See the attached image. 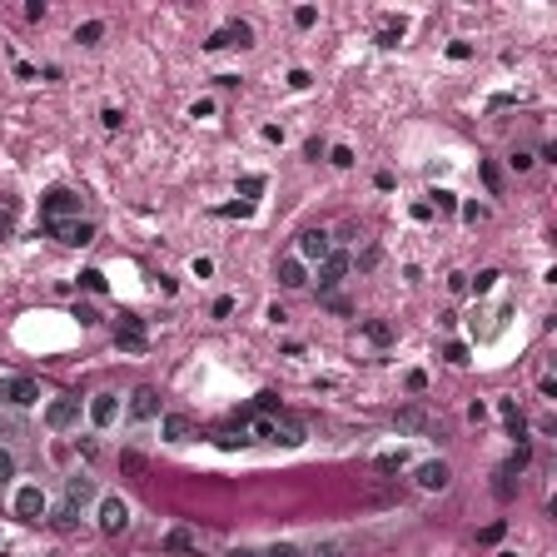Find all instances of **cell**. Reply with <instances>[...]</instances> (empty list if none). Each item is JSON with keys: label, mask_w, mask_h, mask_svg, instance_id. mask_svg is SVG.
Segmentation results:
<instances>
[{"label": "cell", "mask_w": 557, "mask_h": 557, "mask_svg": "<svg viewBox=\"0 0 557 557\" xmlns=\"http://www.w3.org/2000/svg\"><path fill=\"white\" fill-rule=\"evenodd\" d=\"M65 219H80V195L75 189H50L40 199V224H65Z\"/></svg>", "instance_id": "cell-1"}, {"label": "cell", "mask_w": 557, "mask_h": 557, "mask_svg": "<svg viewBox=\"0 0 557 557\" xmlns=\"http://www.w3.org/2000/svg\"><path fill=\"white\" fill-rule=\"evenodd\" d=\"M115 344H120L124 353H144V349H149L144 318H135V314H120V318H115Z\"/></svg>", "instance_id": "cell-2"}, {"label": "cell", "mask_w": 557, "mask_h": 557, "mask_svg": "<svg viewBox=\"0 0 557 557\" xmlns=\"http://www.w3.org/2000/svg\"><path fill=\"white\" fill-rule=\"evenodd\" d=\"M329 254H334L329 229H304V234H298V254H294V259H304V264H324Z\"/></svg>", "instance_id": "cell-3"}, {"label": "cell", "mask_w": 557, "mask_h": 557, "mask_svg": "<svg viewBox=\"0 0 557 557\" xmlns=\"http://www.w3.org/2000/svg\"><path fill=\"white\" fill-rule=\"evenodd\" d=\"M349 269H353V259H349L344 249H334L329 259L318 264V294H334V289H338V284H344V278H349Z\"/></svg>", "instance_id": "cell-4"}, {"label": "cell", "mask_w": 557, "mask_h": 557, "mask_svg": "<svg viewBox=\"0 0 557 557\" xmlns=\"http://www.w3.org/2000/svg\"><path fill=\"white\" fill-rule=\"evenodd\" d=\"M45 234L50 239H60V244H70V249H85L95 239V224L90 219H65V224H45Z\"/></svg>", "instance_id": "cell-5"}, {"label": "cell", "mask_w": 557, "mask_h": 557, "mask_svg": "<svg viewBox=\"0 0 557 557\" xmlns=\"http://www.w3.org/2000/svg\"><path fill=\"white\" fill-rule=\"evenodd\" d=\"M393 428L403 438H418V433H433V418H428V408H418V403H408V408L393 413Z\"/></svg>", "instance_id": "cell-6"}, {"label": "cell", "mask_w": 557, "mask_h": 557, "mask_svg": "<svg viewBox=\"0 0 557 557\" xmlns=\"http://www.w3.org/2000/svg\"><path fill=\"white\" fill-rule=\"evenodd\" d=\"M45 512H50V503H45V492H40L35 483L15 492V518H25V523H40Z\"/></svg>", "instance_id": "cell-7"}, {"label": "cell", "mask_w": 557, "mask_h": 557, "mask_svg": "<svg viewBox=\"0 0 557 557\" xmlns=\"http://www.w3.org/2000/svg\"><path fill=\"white\" fill-rule=\"evenodd\" d=\"M124 527H130V507H124L120 498H105L100 503V532L105 538H120Z\"/></svg>", "instance_id": "cell-8"}, {"label": "cell", "mask_w": 557, "mask_h": 557, "mask_svg": "<svg viewBox=\"0 0 557 557\" xmlns=\"http://www.w3.org/2000/svg\"><path fill=\"white\" fill-rule=\"evenodd\" d=\"M309 433H304V418H294V413H274V433L269 443H284V448H298Z\"/></svg>", "instance_id": "cell-9"}, {"label": "cell", "mask_w": 557, "mask_h": 557, "mask_svg": "<svg viewBox=\"0 0 557 557\" xmlns=\"http://www.w3.org/2000/svg\"><path fill=\"white\" fill-rule=\"evenodd\" d=\"M75 418H80V398H75V393L50 398V408H45V423H50V428H70Z\"/></svg>", "instance_id": "cell-10"}, {"label": "cell", "mask_w": 557, "mask_h": 557, "mask_svg": "<svg viewBox=\"0 0 557 557\" xmlns=\"http://www.w3.org/2000/svg\"><path fill=\"white\" fill-rule=\"evenodd\" d=\"M130 418H135V423L160 418V393H155V389H135V393H130Z\"/></svg>", "instance_id": "cell-11"}, {"label": "cell", "mask_w": 557, "mask_h": 557, "mask_svg": "<svg viewBox=\"0 0 557 557\" xmlns=\"http://www.w3.org/2000/svg\"><path fill=\"white\" fill-rule=\"evenodd\" d=\"M413 478H418V488H423V492H443L448 483H453V473H448V463H423Z\"/></svg>", "instance_id": "cell-12"}, {"label": "cell", "mask_w": 557, "mask_h": 557, "mask_svg": "<svg viewBox=\"0 0 557 557\" xmlns=\"http://www.w3.org/2000/svg\"><path fill=\"white\" fill-rule=\"evenodd\" d=\"M189 433H195L189 413H164V418H160V438H164V443H184Z\"/></svg>", "instance_id": "cell-13"}, {"label": "cell", "mask_w": 557, "mask_h": 557, "mask_svg": "<svg viewBox=\"0 0 557 557\" xmlns=\"http://www.w3.org/2000/svg\"><path fill=\"white\" fill-rule=\"evenodd\" d=\"M115 413H120V398H115V393H95V398H90V423H95V428H110Z\"/></svg>", "instance_id": "cell-14"}, {"label": "cell", "mask_w": 557, "mask_h": 557, "mask_svg": "<svg viewBox=\"0 0 557 557\" xmlns=\"http://www.w3.org/2000/svg\"><path fill=\"white\" fill-rule=\"evenodd\" d=\"M45 518H50V527H55V532H70V527L80 523V503H70V498H60V503H55V507L45 512Z\"/></svg>", "instance_id": "cell-15"}, {"label": "cell", "mask_w": 557, "mask_h": 557, "mask_svg": "<svg viewBox=\"0 0 557 557\" xmlns=\"http://www.w3.org/2000/svg\"><path fill=\"white\" fill-rule=\"evenodd\" d=\"M6 398L15 403V408H30V403L40 398V383L35 378H15V383H6Z\"/></svg>", "instance_id": "cell-16"}, {"label": "cell", "mask_w": 557, "mask_h": 557, "mask_svg": "<svg viewBox=\"0 0 557 557\" xmlns=\"http://www.w3.org/2000/svg\"><path fill=\"white\" fill-rule=\"evenodd\" d=\"M65 498L85 507V503L95 498V478H90V473H70V478H65Z\"/></svg>", "instance_id": "cell-17"}, {"label": "cell", "mask_w": 557, "mask_h": 557, "mask_svg": "<svg viewBox=\"0 0 557 557\" xmlns=\"http://www.w3.org/2000/svg\"><path fill=\"white\" fill-rule=\"evenodd\" d=\"M278 284H284V289H304L309 284L304 259H278Z\"/></svg>", "instance_id": "cell-18"}, {"label": "cell", "mask_w": 557, "mask_h": 557, "mask_svg": "<svg viewBox=\"0 0 557 557\" xmlns=\"http://www.w3.org/2000/svg\"><path fill=\"white\" fill-rule=\"evenodd\" d=\"M164 552H199V538L189 527H169L164 532Z\"/></svg>", "instance_id": "cell-19"}, {"label": "cell", "mask_w": 557, "mask_h": 557, "mask_svg": "<svg viewBox=\"0 0 557 557\" xmlns=\"http://www.w3.org/2000/svg\"><path fill=\"white\" fill-rule=\"evenodd\" d=\"M214 443H219V448H239V443H249V428L229 418L224 428H214Z\"/></svg>", "instance_id": "cell-20"}, {"label": "cell", "mask_w": 557, "mask_h": 557, "mask_svg": "<svg viewBox=\"0 0 557 557\" xmlns=\"http://www.w3.org/2000/svg\"><path fill=\"white\" fill-rule=\"evenodd\" d=\"M498 413H503V423H507V433H512V438H523V433H527V418L518 413V403H512V398H503V403H498Z\"/></svg>", "instance_id": "cell-21"}, {"label": "cell", "mask_w": 557, "mask_h": 557, "mask_svg": "<svg viewBox=\"0 0 557 557\" xmlns=\"http://www.w3.org/2000/svg\"><path fill=\"white\" fill-rule=\"evenodd\" d=\"M15 214H20V204H15L10 195H0V239H10V229H15Z\"/></svg>", "instance_id": "cell-22"}, {"label": "cell", "mask_w": 557, "mask_h": 557, "mask_svg": "<svg viewBox=\"0 0 557 557\" xmlns=\"http://www.w3.org/2000/svg\"><path fill=\"white\" fill-rule=\"evenodd\" d=\"M75 40H80V45H100V40H105V20H85V25L75 30Z\"/></svg>", "instance_id": "cell-23"}, {"label": "cell", "mask_w": 557, "mask_h": 557, "mask_svg": "<svg viewBox=\"0 0 557 557\" xmlns=\"http://www.w3.org/2000/svg\"><path fill=\"white\" fill-rule=\"evenodd\" d=\"M224 35H229V45H254V30L244 25V20H229Z\"/></svg>", "instance_id": "cell-24"}, {"label": "cell", "mask_w": 557, "mask_h": 557, "mask_svg": "<svg viewBox=\"0 0 557 557\" xmlns=\"http://www.w3.org/2000/svg\"><path fill=\"white\" fill-rule=\"evenodd\" d=\"M363 334H369L373 344H393V324H383V318H369V324H363Z\"/></svg>", "instance_id": "cell-25"}, {"label": "cell", "mask_w": 557, "mask_h": 557, "mask_svg": "<svg viewBox=\"0 0 557 557\" xmlns=\"http://www.w3.org/2000/svg\"><path fill=\"white\" fill-rule=\"evenodd\" d=\"M239 195H244V204L259 199V195H264V179H259V175H244V179H239Z\"/></svg>", "instance_id": "cell-26"}, {"label": "cell", "mask_w": 557, "mask_h": 557, "mask_svg": "<svg viewBox=\"0 0 557 557\" xmlns=\"http://www.w3.org/2000/svg\"><path fill=\"white\" fill-rule=\"evenodd\" d=\"M304 557H349V547H344V543H318V547H309Z\"/></svg>", "instance_id": "cell-27"}, {"label": "cell", "mask_w": 557, "mask_h": 557, "mask_svg": "<svg viewBox=\"0 0 557 557\" xmlns=\"http://www.w3.org/2000/svg\"><path fill=\"white\" fill-rule=\"evenodd\" d=\"M249 408H254V413H284V408H278V393H259Z\"/></svg>", "instance_id": "cell-28"}, {"label": "cell", "mask_w": 557, "mask_h": 557, "mask_svg": "<svg viewBox=\"0 0 557 557\" xmlns=\"http://www.w3.org/2000/svg\"><path fill=\"white\" fill-rule=\"evenodd\" d=\"M329 160H334L338 169H353V149H349V144H334V149H329Z\"/></svg>", "instance_id": "cell-29"}, {"label": "cell", "mask_w": 557, "mask_h": 557, "mask_svg": "<svg viewBox=\"0 0 557 557\" xmlns=\"http://www.w3.org/2000/svg\"><path fill=\"white\" fill-rule=\"evenodd\" d=\"M403 463H408L403 453H383V458H378V473H403Z\"/></svg>", "instance_id": "cell-30"}, {"label": "cell", "mask_w": 557, "mask_h": 557, "mask_svg": "<svg viewBox=\"0 0 557 557\" xmlns=\"http://www.w3.org/2000/svg\"><path fill=\"white\" fill-rule=\"evenodd\" d=\"M80 284L90 289V294H105V274H100V269H85V274H80Z\"/></svg>", "instance_id": "cell-31"}, {"label": "cell", "mask_w": 557, "mask_h": 557, "mask_svg": "<svg viewBox=\"0 0 557 557\" xmlns=\"http://www.w3.org/2000/svg\"><path fill=\"white\" fill-rule=\"evenodd\" d=\"M70 318H80V324L90 329V324H100V309H95V304H75V314H70Z\"/></svg>", "instance_id": "cell-32"}, {"label": "cell", "mask_w": 557, "mask_h": 557, "mask_svg": "<svg viewBox=\"0 0 557 557\" xmlns=\"http://www.w3.org/2000/svg\"><path fill=\"white\" fill-rule=\"evenodd\" d=\"M259 557H304V552H298L294 543H274V547H264Z\"/></svg>", "instance_id": "cell-33"}, {"label": "cell", "mask_w": 557, "mask_h": 557, "mask_svg": "<svg viewBox=\"0 0 557 557\" xmlns=\"http://www.w3.org/2000/svg\"><path fill=\"white\" fill-rule=\"evenodd\" d=\"M100 124H105V130H120V124H124V115L115 110V105H105V110H100Z\"/></svg>", "instance_id": "cell-34"}, {"label": "cell", "mask_w": 557, "mask_h": 557, "mask_svg": "<svg viewBox=\"0 0 557 557\" xmlns=\"http://www.w3.org/2000/svg\"><path fill=\"white\" fill-rule=\"evenodd\" d=\"M314 20H318V10H314V6H298V10H294V25H298V30H309Z\"/></svg>", "instance_id": "cell-35"}, {"label": "cell", "mask_w": 557, "mask_h": 557, "mask_svg": "<svg viewBox=\"0 0 557 557\" xmlns=\"http://www.w3.org/2000/svg\"><path fill=\"white\" fill-rule=\"evenodd\" d=\"M120 468H124V473H135V478H140V473H144V458H140V453H120Z\"/></svg>", "instance_id": "cell-36"}, {"label": "cell", "mask_w": 557, "mask_h": 557, "mask_svg": "<svg viewBox=\"0 0 557 557\" xmlns=\"http://www.w3.org/2000/svg\"><path fill=\"white\" fill-rule=\"evenodd\" d=\"M492 492H498V498H512V473H507V468H498V483H492Z\"/></svg>", "instance_id": "cell-37"}, {"label": "cell", "mask_w": 557, "mask_h": 557, "mask_svg": "<svg viewBox=\"0 0 557 557\" xmlns=\"http://www.w3.org/2000/svg\"><path fill=\"white\" fill-rule=\"evenodd\" d=\"M443 358H448V363H468V344H458V338H453V344L443 349Z\"/></svg>", "instance_id": "cell-38"}, {"label": "cell", "mask_w": 557, "mask_h": 557, "mask_svg": "<svg viewBox=\"0 0 557 557\" xmlns=\"http://www.w3.org/2000/svg\"><path fill=\"white\" fill-rule=\"evenodd\" d=\"M503 532H507V523H488V527L478 532V543H498V538H503Z\"/></svg>", "instance_id": "cell-39"}, {"label": "cell", "mask_w": 557, "mask_h": 557, "mask_svg": "<svg viewBox=\"0 0 557 557\" xmlns=\"http://www.w3.org/2000/svg\"><path fill=\"white\" fill-rule=\"evenodd\" d=\"M398 40H403V20H398V25H389V30L378 35V45H398Z\"/></svg>", "instance_id": "cell-40"}, {"label": "cell", "mask_w": 557, "mask_h": 557, "mask_svg": "<svg viewBox=\"0 0 557 557\" xmlns=\"http://www.w3.org/2000/svg\"><path fill=\"white\" fill-rule=\"evenodd\" d=\"M483 179H488V189L503 184V175H498V164H492V160H483Z\"/></svg>", "instance_id": "cell-41"}, {"label": "cell", "mask_w": 557, "mask_h": 557, "mask_svg": "<svg viewBox=\"0 0 557 557\" xmlns=\"http://www.w3.org/2000/svg\"><path fill=\"white\" fill-rule=\"evenodd\" d=\"M6 478H15V458L6 453V448H0V483H6Z\"/></svg>", "instance_id": "cell-42"}, {"label": "cell", "mask_w": 557, "mask_h": 557, "mask_svg": "<svg viewBox=\"0 0 557 557\" xmlns=\"http://www.w3.org/2000/svg\"><path fill=\"white\" fill-rule=\"evenodd\" d=\"M224 45H229V35H224V25H219V30H214V35L204 40V50H224Z\"/></svg>", "instance_id": "cell-43"}, {"label": "cell", "mask_w": 557, "mask_h": 557, "mask_svg": "<svg viewBox=\"0 0 557 557\" xmlns=\"http://www.w3.org/2000/svg\"><path fill=\"white\" fill-rule=\"evenodd\" d=\"M353 234H358V224H338V234H329V239H334V244H349Z\"/></svg>", "instance_id": "cell-44"}, {"label": "cell", "mask_w": 557, "mask_h": 557, "mask_svg": "<svg viewBox=\"0 0 557 557\" xmlns=\"http://www.w3.org/2000/svg\"><path fill=\"white\" fill-rule=\"evenodd\" d=\"M492 284H498V269H483V274H478V294H488Z\"/></svg>", "instance_id": "cell-45"}, {"label": "cell", "mask_w": 557, "mask_h": 557, "mask_svg": "<svg viewBox=\"0 0 557 557\" xmlns=\"http://www.w3.org/2000/svg\"><path fill=\"white\" fill-rule=\"evenodd\" d=\"M448 55H453V60H468V55H473V45H468V40H453V45H448Z\"/></svg>", "instance_id": "cell-46"}, {"label": "cell", "mask_w": 557, "mask_h": 557, "mask_svg": "<svg viewBox=\"0 0 557 557\" xmlns=\"http://www.w3.org/2000/svg\"><path fill=\"white\" fill-rule=\"evenodd\" d=\"M408 389H413V393H423V389H428V373H423V369H413V373H408Z\"/></svg>", "instance_id": "cell-47"}, {"label": "cell", "mask_w": 557, "mask_h": 557, "mask_svg": "<svg viewBox=\"0 0 557 557\" xmlns=\"http://www.w3.org/2000/svg\"><path fill=\"white\" fill-rule=\"evenodd\" d=\"M324 304H329L334 314H349V298H338V294H324Z\"/></svg>", "instance_id": "cell-48"}, {"label": "cell", "mask_w": 557, "mask_h": 557, "mask_svg": "<svg viewBox=\"0 0 557 557\" xmlns=\"http://www.w3.org/2000/svg\"><path fill=\"white\" fill-rule=\"evenodd\" d=\"M234 314V298H214V318H229Z\"/></svg>", "instance_id": "cell-49"}, {"label": "cell", "mask_w": 557, "mask_h": 557, "mask_svg": "<svg viewBox=\"0 0 557 557\" xmlns=\"http://www.w3.org/2000/svg\"><path fill=\"white\" fill-rule=\"evenodd\" d=\"M289 85L294 90H309V70H289Z\"/></svg>", "instance_id": "cell-50"}, {"label": "cell", "mask_w": 557, "mask_h": 557, "mask_svg": "<svg viewBox=\"0 0 557 557\" xmlns=\"http://www.w3.org/2000/svg\"><path fill=\"white\" fill-rule=\"evenodd\" d=\"M433 199H438V209H458V195H448V189H438Z\"/></svg>", "instance_id": "cell-51"}, {"label": "cell", "mask_w": 557, "mask_h": 557, "mask_svg": "<svg viewBox=\"0 0 557 557\" xmlns=\"http://www.w3.org/2000/svg\"><path fill=\"white\" fill-rule=\"evenodd\" d=\"M224 557H259V552H254V547H229Z\"/></svg>", "instance_id": "cell-52"}, {"label": "cell", "mask_w": 557, "mask_h": 557, "mask_svg": "<svg viewBox=\"0 0 557 557\" xmlns=\"http://www.w3.org/2000/svg\"><path fill=\"white\" fill-rule=\"evenodd\" d=\"M0 398H6V389H0Z\"/></svg>", "instance_id": "cell-53"}]
</instances>
